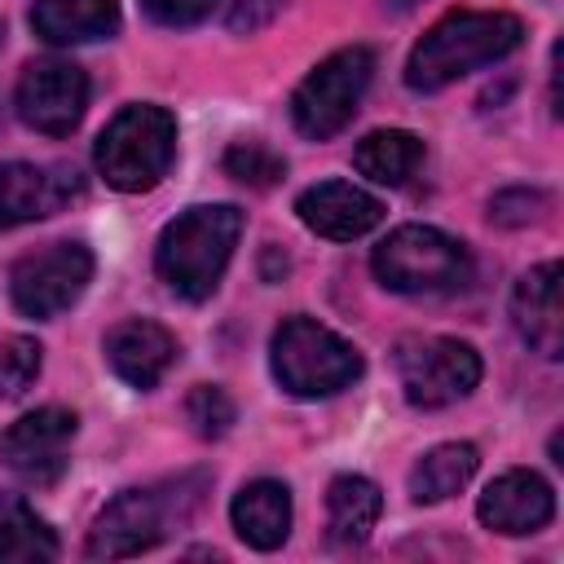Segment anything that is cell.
<instances>
[{
	"label": "cell",
	"mask_w": 564,
	"mask_h": 564,
	"mask_svg": "<svg viewBox=\"0 0 564 564\" xmlns=\"http://www.w3.org/2000/svg\"><path fill=\"white\" fill-rule=\"evenodd\" d=\"M524 40V22L502 9H454L410 53L405 84L414 93H441L454 79L502 62Z\"/></svg>",
	"instance_id": "1"
},
{
	"label": "cell",
	"mask_w": 564,
	"mask_h": 564,
	"mask_svg": "<svg viewBox=\"0 0 564 564\" xmlns=\"http://www.w3.org/2000/svg\"><path fill=\"white\" fill-rule=\"evenodd\" d=\"M203 489H207V476L194 471V476H176V480H163V485H150V489L115 494L101 507V516L93 520L84 555L88 560H128V555H141V551L159 546L172 529L194 520V511L203 502Z\"/></svg>",
	"instance_id": "2"
},
{
	"label": "cell",
	"mask_w": 564,
	"mask_h": 564,
	"mask_svg": "<svg viewBox=\"0 0 564 564\" xmlns=\"http://www.w3.org/2000/svg\"><path fill=\"white\" fill-rule=\"evenodd\" d=\"M238 238H242V212L234 203H198L163 225L154 247V269L181 300L198 304L220 286Z\"/></svg>",
	"instance_id": "3"
},
{
	"label": "cell",
	"mask_w": 564,
	"mask_h": 564,
	"mask_svg": "<svg viewBox=\"0 0 564 564\" xmlns=\"http://www.w3.org/2000/svg\"><path fill=\"white\" fill-rule=\"evenodd\" d=\"M172 154H176V119L150 101L123 106L93 145V163L101 181L119 194L154 189L167 176Z\"/></svg>",
	"instance_id": "4"
},
{
	"label": "cell",
	"mask_w": 564,
	"mask_h": 564,
	"mask_svg": "<svg viewBox=\"0 0 564 564\" xmlns=\"http://www.w3.org/2000/svg\"><path fill=\"white\" fill-rule=\"evenodd\" d=\"M370 269L401 295H454L471 282V251L436 225H401L375 247Z\"/></svg>",
	"instance_id": "5"
},
{
	"label": "cell",
	"mask_w": 564,
	"mask_h": 564,
	"mask_svg": "<svg viewBox=\"0 0 564 564\" xmlns=\"http://www.w3.org/2000/svg\"><path fill=\"white\" fill-rule=\"evenodd\" d=\"M269 366H273V379L291 397H304V401L335 397L352 379H361V352L313 317H286L273 330Z\"/></svg>",
	"instance_id": "6"
},
{
	"label": "cell",
	"mask_w": 564,
	"mask_h": 564,
	"mask_svg": "<svg viewBox=\"0 0 564 564\" xmlns=\"http://www.w3.org/2000/svg\"><path fill=\"white\" fill-rule=\"evenodd\" d=\"M370 75H375V53L366 44H348V48L322 57L291 93V123L308 141L335 137L357 115V106L370 88Z\"/></svg>",
	"instance_id": "7"
},
{
	"label": "cell",
	"mask_w": 564,
	"mask_h": 564,
	"mask_svg": "<svg viewBox=\"0 0 564 564\" xmlns=\"http://www.w3.org/2000/svg\"><path fill=\"white\" fill-rule=\"evenodd\" d=\"M392 366L405 401L419 410H445L480 383V352L449 335H405Z\"/></svg>",
	"instance_id": "8"
},
{
	"label": "cell",
	"mask_w": 564,
	"mask_h": 564,
	"mask_svg": "<svg viewBox=\"0 0 564 564\" xmlns=\"http://www.w3.org/2000/svg\"><path fill=\"white\" fill-rule=\"evenodd\" d=\"M93 282V251L84 242H48L40 251H26L9 273V295L18 313L44 322L66 313L84 286Z\"/></svg>",
	"instance_id": "9"
},
{
	"label": "cell",
	"mask_w": 564,
	"mask_h": 564,
	"mask_svg": "<svg viewBox=\"0 0 564 564\" xmlns=\"http://www.w3.org/2000/svg\"><path fill=\"white\" fill-rule=\"evenodd\" d=\"M13 106L26 128L44 137H66L88 110V75L66 57H40L18 75Z\"/></svg>",
	"instance_id": "10"
},
{
	"label": "cell",
	"mask_w": 564,
	"mask_h": 564,
	"mask_svg": "<svg viewBox=\"0 0 564 564\" xmlns=\"http://www.w3.org/2000/svg\"><path fill=\"white\" fill-rule=\"evenodd\" d=\"M75 427L79 423H75L70 410H57V405L31 410V414H22L18 423H9L0 432V458L22 480L53 485L62 476V467H66V449L75 441Z\"/></svg>",
	"instance_id": "11"
},
{
	"label": "cell",
	"mask_w": 564,
	"mask_h": 564,
	"mask_svg": "<svg viewBox=\"0 0 564 564\" xmlns=\"http://www.w3.org/2000/svg\"><path fill=\"white\" fill-rule=\"evenodd\" d=\"M79 189L84 181L70 163H0V229L57 216Z\"/></svg>",
	"instance_id": "12"
},
{
	"label": "cell",
	"mask_w": 564,
	"mask_h": 564,
	"mask_svg": "<svg viewBox=\"0 0 564 564\" xmlns=\"http://www.w3.org/2000/svg\"><path fill=\"white\" fill-rule=\"evenodd\" d=\"M295 216L317 238L352 242V238H366L383 220V203L352 181H317L295 198Z\"/></svg>",
	"instance_id": "13"
},
{
	"label": "cell",
	"mask_w": 564,
	"mask_h": 564,
	"mask_svg": "<svg viewBox=\"0 0 564 564\" xmlns=\"http://www.w3.org/2000/svg\"><path fill=\"white\" fill-rule=\"evenodd\" d=\"M476 516L485 529L494 533H538L551 524L555 516V489L538 476V471H524V467H511L502 476H494L476 502Z\"/></svg>",
	"instance_id": "14"
},
{
	"label": "cell",
	"mask_w": 564,
	"mask_h": 564,
	"mask_svg": "<svg viewBox=\"0 0 564 564\" xmlns=\"http://www.w3.org/2000/svg\"><path fill=\"white\" fill-rule=\"evenodd\" d=\"M511 322L520 330V339L555 361L564 352V304H560V264L546 260V264H533L516 291H511Z\"/></svg>",
	"instance_id": "15"
},
{
	"label": "cell",
	"mask_w": 564,
	"mask_h": 564,
	"mask_svg": "<svg viewBox=\"0 0 564 564\" xmlns=\"http://www.w3.org/2000/svg\"><path fill=\"white\" fill-rule=\"evenodd\" d=\"M101 352L128 388H154L176 361V339H172V330H163L150 317H128L106 330Z\"/></svg>",
	"instance_id": "16"
},
{
	"label": "cell",
	"mask_w": 564,
	"mask_h": 564,
	"mask_svg": "<svg viewBox=\"0 0 564 564\" xmlns=\"http://www.w3.org/2000/svg\"><path fill=\"white\" fill-rule=\"evenodd\" d=\"M234 533L256 551H278L291 533V489L282 480H251L229 502Z\"/></svg>",
	"instance_id": "17"
},
{
	"label": "cell",
	"mask_w": 564,
	"mask_h": 564,
	"mask_svg": "<svg viewBox=\"0 0 564 564\" xmlns=\"http://www.w3.org/2000/svg\"><path fill=\"white\" fill-rule=\"evenodd\" d=\"M31 31L48 44H88L119 31V0H35Z\"/></svg>",
	"instance_id": "18"
},
{
	"label": "cell",
	"mask_w": 564,
	"mask_h": 564,
	"mask_svg": "<svg viewBox=\"0 0 564 564\" xmlns=\"http://www.w3.org/2000/svg\"><path fill=\"white\" fill-rule=\"evenodd\" d=\"M383 516V494L375 480L357 476V471H344L330 480L326 489V520H330V538L339 546H357L370 538V529L379 524Z\"/></svg>",
	"instance_id": "19"
},
{
	"label": "cell",
	"mask_w": 564,
	"mask_h": 564,
	"mask_svg": "<svg viewBox=\"0 0 564 564\" xmlns=\"http://www.w3.org/2000/svg\"><path fill=\"white\" fill-rule=\"evenodd\" d=\"M423 163V141L405 128H379L357 141L352 167L375 185H405Z\"/></svg>",
	"instance_id": "20"
},
{
	"label": "cell",
	"mask_w": 564,
	"mask_h": 564,
	"mask_svg": "<svg viewBox=\"0 0 564 564\" xmlns=\"http://www.w3.org/2000/svg\"><path fill=\"white\" fill-rule=\"evenodd\" d=\"M480 467L476 445L467 441H445L436 449H427L414 467H410V498L414 502H445L454 498Z\"/></svg>",
	"instance_id": "21"
},
{
	"label": "cell",
	"mask_w": 564,
	"mask_h": 564,
	"mask_svg": "<svg viewBox=\"0 0 564 564\" xmlns=\"http://www.w3.org/2000/svg\"><path fill=\"white\" fill-rule=\"evenodd\" d=\"M57 555H62V542L48 529V520H40L26 498L0 494V564H31V560H57Z\"/></svg>",
	"instance_id": "22"
},
{
	"label": "cell",
	"mask_w": 564,
	"mask_h": 564,
	"mask_svg": "<svg viewBox=\"0 0 564 564\" xmlns=\"http://www.w3.org/2000/svg\"><path fill=\"white\" fill-rule=\"evenodd\" d=\"M225 176H234L238 185H251V189H269L286 176V163L264 141H234L225 150Z\"/></svg>",
	"instance_id": "23"
},
{
	"label": "cell",
	"mask_w": 564,
	"mask_h": 564,
	"mask_svg": "<svg viewBox=\"0 0 564 564\" xmlns=\"http://www.w3.org/2000/svg\"><path fill=\"white\" fill-rule=\"evenodd\" d=\"M44 348L31 339V335H9V339H0V397L4 401H13V397H22L31 383H35V375H40V357Z\"/></svg>",
	"instance_id": "24"
},
{
	"label": "cell",
	"mask_w": 564,
	"mask_h": 564,
	"mask_svg": "<svg viewBox=\"0 0 564 564\" xmlns=\"http://www.w3.org/2000/svg\"><path fill=\"white\" fill-rule=\"evenodd\" d=\"M185 419H189V427H194L203 441H216V436H225V432L234 427L238 410H234V401H229L225 388L198 383V388L185 397Z\"/></svg>",
	"instance_id": "25"
},
{
	"label": "cell",
	"mask_w": 564,
	"mask_h": 564,
	"mask_svg": "<svg viewBox=\"0 0 564 564\" xmlns=\"http://www.w3.org/2000/svg\"><path fill=\"white\" fill-rule=\"evenodd\" d=\"M542 212H546V194H542V189L516 185V189H498V194L489 198V220L502 225V229H520V225L538 220Z\"/></svg>",
	"instance_id": "26"
},
{
	"label": "cell",
	"mask_w": 564,
	"mask_h": 564,
	"mask_svg": "<svg viewBox=\"0 0 564 564\" xmlns=\"http://www.w3.org/2000/svg\"><path fill=\"white\" fill-rule=\"evenodd\" d=\"M286 0H229V13H225V26L234 35H256L264 31L278 13H282Z\"/></svg>",
	"instance_id": "27"
},
{
	"label": "cell",
	"mask_w": 564,
	"mask_h": 564,
	"mask_svg": "<svg viewBox=\"0 0 564 564\" xmlns=\"http://www.w3.org/2000/svg\"><path fill=\"white\" fill-rule=\"evenodd\" d=\"M141 9L159 26H198L203 18H212L216 0H141Z\"/></svg>",
	"instance_id": "28"
},
{
	"label": "cell",
	"mask_w": 564,
	"mask_h": 564,
	"mask_svg": "<svg viewBox=\"0 0 564 564\" xmlns=\"http://www.w3.org/2000/svg\"><path fill=\"white\" fill-rule=\"evenodd\" d=\"M383 4H388V9H392V13H410V9H414V4H419V0H383Z\"/></svg>",
	"instance_id": "29"
},
{
	"label": "cell",
	"mask_w": 564,
	"mask_h": 564,
	"mask_svg": "<svg viewBox=\"0 0 564 564\" xmlns=\"http://www.w3.org/2000/svg\"><path fill=\"white\" fill-rule=\"evenodd\" d=\"M0 44H4V22H0Z\"/></svg>",
	"instance_id": "30"
}]
</instances>
